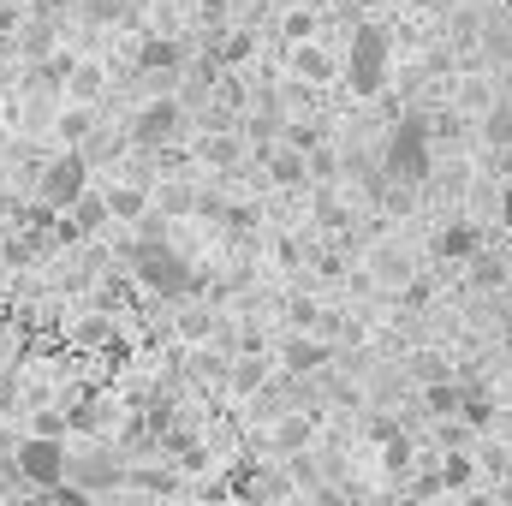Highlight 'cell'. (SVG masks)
Listing matches in <instances>:
<instances>
[{
	"instance_id": "cell-13",
	"label": "cell",
	"mask_w": 512,
	"mask_h": 506,
	"mask_svg": "<svg viewBox=\"0 0 512 506\" xmlns=\"http://www.w3.org/2000/svg\"><path fill=\"white\" fill-rule=\"evenodd\" d=\"M310 435H316V423H310L304 411H280L268 441H274V453H304V447H310Z\"/></svg>"
},
{
	"instance_id": "cell-20",
	"label": "cell",
	"mask_w": 512,
	"mask_h": 506,
	"mask_svg": "<svg viewBox=\"0 0 512 506\" xmlns=\"http://www.w3.org/2000/svg\"><path fill=\"white\" fill-rule=\"evenodd\" d=\"M256 54V30H227L221 42H215V54H209V66H245Z\"/></svg>"
},
{
	"instance_id": "cell-14",
	"label": "cell",
	"mask_w": 512,
	"mask_h": 506,
	"mask_svg": "<svg viewBox=\"0 0 512 506\" xmlns=\"http://www.w3.org/2000/svg\"><path fill=\"white\" fill-rule=\"evenodd\" d=\"M72 221H66V233H78V239H90V233H102L108 227V209H102V191H84L72 209H66Z\"/></svg>"
},
{
	"instance_id": "cell-27",
	"label": "cell",
	"mask_w": 512,
	"mask_h": 506,
	"mask_svg": "<svg viewBox=\"0 0 512 506\" xmlns=\"http://www.w3.org/2000/svg\"><path fill=\"white\" fill-rule=\"evenodd\" d=\"M280 36H286V42H310V36H316V12H298V6H292V12L280 18Z\"/></svg>"
},
{
	"instance_id": "cell-31",
	"label": "cell",
	"mask_w": 512,
	"mask_h": 506,
	"mask_svg": "<svg viewBox=\"0 0 512 506\" xmlns=\"http://www.w3.org/2000/svg\"><path fill=\"white\" fill-rule=\"evenodd\" d=\"M495 173H501V179H512V149H495Z\"/></svg>"
},
{
	"instance_id": "cell-24",
	"label": "cell",
	"mask_w": 512,
	"mask_h": 506,
	"mask_svg": "<svg viewBox=\"0 0 512 506\" xmlns=\"http://www.w3.org/2000/svg\"><path fill=\"white\" fill-rule=\"evenodd\" d=\"M280 143H286V149H298V155H310V149L322 143V137H316V120H286Z\"/></svg>"
},
{
	"instance_id": "cell-26",
	"label": "cell",
	"mask_w": 512,
	"mask_h": 506,
	"mask_svg": "<svg viewBox=\"0 0 512 506\" xmlns=\"http://www.w3.org/2000/svg\"><path fill=\"white\" fill-rule=\"evenodd\" d=\"M66 429H72V417H66L60 405H48V411H36V423H30V435H48V441H66Z\"/></svg>"
},
{
	"instance_id": "cell-34",
	"label": "cell",
	"mask_w": 512,
	"mask_h": 506,
	"mask_svg": "<svg viewBox=\"0 0 512 506\" xmlns=\"http://www.w3.org/2000/svg\"><path fill=\"white\" fill-rule=\"evenodd\" d=\"M501 12H507V18H512V0H501Z\"/></svg>"
},
{
	"instance_id": "cell-1",
	"label": "cell",
	"mask_w": 512,
	"mask_h": 506,
	"mask_svg": "<svg viewBox=\"0 0 512 506\" xmlns=\"http://www.w3.org/2000/svg\"><path fill=\"white\" fill-rule=\"evenodd\" d=\"M340 78L358 102H382L387 96V78H393V36L382 24H358L352 30V48L340 60Z\"/></svg>"
},
{
	"instance_id": "cell-33",
	"label": "cell",
	"mask_w": 512,
	"mask_h": 506,
	"mask_svg": "<svg viewBox=\"0 0 512 506\" xmlns=\"http://www.w3.org/2000/svg\"><path fill=\"white\" fill-rule=\"evenodd\" d=\"M411 6H441V0H411Z\"/></svg>"
},
{
	"instance_id": "cell-17",
	"label": "cell",
	"mask_w": 512,
	"mask_h": 506,
	"mask_svg": "<svg viewBox=\"0 0 512 506\" xmlns=\"http://www.w3.org/2000/svg\"><path fill=\"white\" fill-rule=\"evenodd\" d=\"M90 126H96V114H90V108H78V102H66V108L54 114V131H60V143H66V149H84Z\"/></svg>"
},
{
	"instance_id": "cell-8",
	"label": "cell",
	"mask_w": 512,
	"mask_h": 506,
	"mask_svg": "<svg viewBox=\"0 0 512 506\" xmlns=\"http://www.w3.org/2000/svg\"><path fill=\"white\" fill-rule=\"evenodd\" d=\"M328 358H334V346H328L322 334H292V340L280 346V370H286V376H316Z\"/></svg>"
},
{
	"instance_id": "cell-23",
	"label": "cell",
	"mask_w": 512,
	"mask_h": 506,
	"mask_svg": "<svg viewBox=\"0 0 512 506\" xmlns=\"http://www.w3.org/2000/svg\"><path fill=\"white\" fill-rule=\"evenodd\" d=\"M239 155H245L239 137H227V131H221V137H203V161H209V167H239Z\"/></svg>"
},
{
	"instance_id": "cell-5",
	"label": "cell",
	"mask_w": 512,
	"mask_h": 506,
	"mask_svg": "<svg viewBox=\"0 0 512 506\" xmlns=\"http://www.w3.org/2000/svg\"><path fill=\"white\" fill-rule=\"evenodd\" d=\"M6 465H12V477L18 483H30V489H60L66 483V465H72V447L66 441H48V435H24V441H12V453H6Z\"/></svg>"
},
{
	"instance_id": "cell-25",
	"label": "cell",
	"mask_w": 512,
	"mask_h": 506,
	"mask_svg": "<svg viewBox=\"0 0 512 506\" xmlns=\"http://www.w3.org/2000/svg\"><path fill=\"white\" fill-rule=\"evenodd\" d=\"M411 376L429 387V381H447V376H453V364H447L441 352H417V358H411Z\"/></svg>"
},
{
	"instance_id": "cell-35",
	"label": "cell",
	"mask_w": 512,
	"mask_h": 506,
	"mask_svg": "<svg viewBox=\"0 0 512 506\" xmlns=\"http://www.w3.org/2000/svg\"><path fill=\"white\" fill-rule=\"evenodd\" d=\"M399 506H423V501H399Z\"/></svg>"
},
{
	"instance_id": "cell-11",
	"label": "cell",
	"mask_w": 512,
	"mask_h": 506,
	"mask_svg": "<svg viewBox=\"0 0 512 506\" xmlns=\"http://www.w3.org/2000/svg\"><path fill=\"white\" fill-rule=\"evenodd\" d=\"M102 209H108V221L137 227V221L149 215V191H143V185H108V191H102Z\"/></svg>"
},
{
	"instance_id": "cell-22",
	"label": "cell",
	"mask_w": 512,
	"mask_h": 506,
	"mask_svg": "<svg viewBox=\"0 0 512 506\" xmlns=\"http://www.w3.org/2000/svg\"><path fill=\"white\" fill-rule=\"evenodd\" d=\"M215 328H221V322H215V310H185V316H179V340H185V346L215 340Z\"/></svg>"
},
{
	"instance_id": "cell-12",
	"label": "cell",
	"mask_w": 512,
	"mask_h": 506,
	"mask_svg": "<svg viewBox=\"0 0 512 506\" xmlns=\"http://www.w3.org/2000/svg\"><path fill=\"white\" fill-rule=\"evenodd\" d=\"M477 251H483V233H477L471 221H447V227L435 233V256H441V262H471Z\"/></svg>"
},
{
	"instance_id": "cell-7",
	"label": "cell",
	"mask_w": 512,
	"mask_h": 506,
	"mask_svg": "<svg viewBox=\"0 0 512 506\" xmlns=\"http://www.w3.org/2000/svg\"><path fill=\"white\" fill-rule=\"evenodd\" d=\"M286 78H298V84L316 90V84H334V78H340V60L310 36V42H292V54H286Z\"/></svg>"
},
{
	"instance_id": "cell-29",
	"label": "cell",
	"mask_w": 512,
	"mask_h": 506,
	"mask_svg": "<svg viewBox=\"0 0 512 506\" xmlns=\"http://www.w3.org/2000/svg\"><path fill=\"white\" fill-rule=\"evenodd\" d=\"M489 102H495V96H489V90H483L477 78H465V90H459V108H477V114H483Z\"/></svg>"
},
{
	"instance_id": "cell-16",
	"label": "cell",
	"mask_w": 512,
	"mask_h": 506,
	"mask_svg": "<svg viewBox=\"0 0 512 506\" xmlns=\"http://www.w3.org/2000/svg\"><path fill=\"white\" fill-rule=\"evenodd\" d=\"M471 483H477V459H471V453H447L441 471H435V489L459 495V489H471Z\"/></svg>"
},
{
	"instance_id": "cell-4",
	"label": "cell",
	"mask_w": 512,
	"mask_h": 506,
	"mask_svg": "<svg viewBox=\"0 0 512 506\" xmlns=\"http://www.w3.org/2000/svg\"><path fill=\"white\" fill-rule=\"evenodd\" d=\"M84 191H90V155H84V149H60L54 161H42V173H36V203H42V215H66Z\"/></svg>"
},
{
	"instance_id": "cell-18",
	"label": "cell",
	"mask_w": 512,
	"mask_h": 506,
	"mask_svg": "<svg viewBox=\"0 0 512 506\" xmlns=\"http://www.w3.org/2000/svg\"><path fill=\"white\" fill-rule=\"evenodd\" d=\"M477 126H483V143L489 149H512V102H489L477 114Z\"/></svg>"
},
{
	"instance_id": "cell-32",
	"label": "cell",
	"mask_w": 512,
	"mask_h": 506,
	"mask_svg": "<svg viewBox=\"0 0 512 506\" xmlns=\"http://www.w3.org/2000/svg\"><path fill=\"white\" fill-rule=\"evenodd\" d=\"M48 12H66V6H84V0H42Z\"/></svg>"
},
{
	"instance_id": "cell-9",
	"label": "cell",
	"mask_w": 512,
	"mask_h": 506,
	"mask_svg": "<svg viewBox=\"0 0 512 506\" xmlns=\"http://www.w3.org/2000/svg\"><path fill=\"white\" fill-rule=\"evenodd\" d=\"M137 66H143L149 78H155V72H161V78H179V72H185V42H179V36H143Z\"/></svg>"
},
{
	"instance_id": "cell-36",
	"label": "cell",
	"mask_w": 512,
	"mask_h": 506,
	"mask_svg": "<svg viewBox=\"0 0 512 506\" xmlns=\"http://www.w3.org/2000/svg\"><path fill=\"white\" fill-rule=\"evenodd\" d=\"M507 459H512V435H507Z\"/></svg>"
},
{
	"instance_id": "cell-28",
	"label": "cell",
	"mask_w": 512,
	"mask_h": 506,
	"mask_svg": "<svg viewBox=\"0 0 512 506\" xmlns=\"http://www.w3.org/2000/svg\"><path fill=\"white\" fill-rule=\"evenodd\" d=\"M48 506H96V495L78 483H60V489H48Z\"/></svg>"
},
{
	"instance_id": "cell-30",
	"label": "cell",
	"mask_w": 512,
	"mask_h": 506,
	"mask_svg": "<svg viewBox=\"0 0 512 506\" xmlns=\"http://www.w3.org/2000/svg\"><path fill=\"white\" fill-rule=\"evenodd\" d=\"M501 227H507V239H512V185L501 191Z\"/></svg>"
},
{
	"instance_id": "cell-21",
	"label": "cell",
	"mask_w": 512,
	"mask_h": 506,
	"mask_svg": "<svg viewBox=\"0 0 512 506\" xmlns=\"http://www.w3.org/2000/svg\"><path fill=\"white\" fill-rule=\"evenodd\" d=\"M227 387H233L239 399H245V393H262V387H268V364H262V358H239V364L227 370Z\"/></svg>"
},
{
	"instance_id": "cell-2",
	"label": "cell",
	"mask_w": 512,
	"mask_h": 506,
	"mask_svg": "<svg viewBox=\"0 0 512 506\" xmlns=\"http://www.w3.org/2000/svg\"><path fill=\"white\" fill-rule=\"evenodd\" d=\"M131 280L149 292V298H191L197 292V268L173 251L167 239H143L131 251Z\"/></svg>"
},
{
	"instance_id": "cell-15",
	"label": "cell",
	"mask_w": 512,
	"mask_h": 506,
	"mask_svg": "<svg viewBox=\"0 0 512 506\" xmlns=\"http://www.w3.org/2000/svg\"><path fill=\"white\" fill-rule=\"evenodd\" d=\"M268 179H274V185H304V179H310V161H304L298 149L274 143V149H268Z\"/></svg>"
},
{
	"instance_id": "cell-6",
	"label": "cell",
	"mask_w": 512,
	"mask_h": 506,
	"mask_svg": "<svg viewBox=\"0 0 512 506\" xmlns=\"http://www.w3.org/2000/svg\"><path fill=\"white\" fill-rule=\"evenodd\" d=\"M179 131H185V102L179 96H149L131 114V143L137 149H167V143H179Z\"/></svg>"
},
{
	"instance_id": "cell-3",
	"label": "cell",
	"mask_w": 512,
	"mask_h": 506,
	"mask_svg": "<svg viewBox=\"0 0 512 506\" xmlns=\"http://www.w3.org/2000/svg\"><path fill=\"white\" fill-rule=\"evenodd\" d=\"M382 173L399 179V185H423L435 173V137H429V126L417 114H405L393 126V137H387V149H382Z\"/></svg>"
},
{
	"instance_id": "cell-10",
	"label": "cell",
	"mask_w": 512,
	"mask_h": 506,
	"mask_svg": "<svg viewBox=\"0 0 512 506\" xmlns=\"http://www.w3.org/2000/svg\"><path fill=\"white\" fill-rule=\"evenodd\" d=\"M60 84H66V102L90 108V102L108 90V66H102V60H72V72H66Z\"/></svg>"
},
{
	"instance_id": "cell-19",
	"label": "cell",
	"mask_w": 512,
	"mask_h": 506,
	"mask_svg": "<svg viewBox=\"0 0 512 506\" xmlns=\"http://www.w3.org/2000/svg\"><path fill=\"white\" fill-rule=\"evenodd\" d=\"M423 411H429L435 423H453V417H459V381L453 376L429 381V387H423Z\"/></svg>"
}]
</instances>
